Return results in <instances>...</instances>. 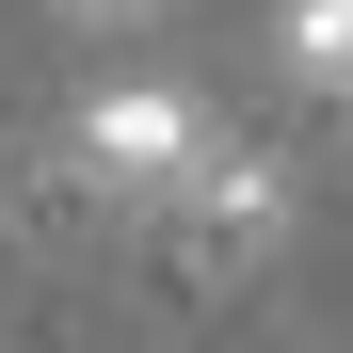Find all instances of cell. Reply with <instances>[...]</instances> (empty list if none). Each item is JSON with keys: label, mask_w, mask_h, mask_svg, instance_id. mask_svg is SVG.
<instances>
[{"label": "cell", "mask_w": 353, "mask_h": 353, "mask_svg": "<svg viewBox=\"0 0 353 353\" xmlns=\"http://www.w3.org/2000/svg\"><path fill=\"white\" fill-rule=\"evenodd\" d=\"M273 48H289V81L353 97V0H289V17H273Z\"/></svg>", "instance_id": "3957f363"}, {"label": "cell", "mask_w": 353, "mask_h": 353, "mask_svg": "<svg viewBox=\"0 0 353 353\" xmlns=\"http://www.w3.org/2000/svg\"><path fill=\"white\" fill-rule=\"evenodd\" d=\"M65 17H81V32H145L161 0H65Z\"/></svg>", "instance_id": "277c9868"}, {"label": "cell", "mask_w": 353, "mask_h": 353, "mask_svg": "<svg viewBox=\"0 0 353 353\" xmlns=\"http://www.w3.org/2000/svg\"><path fill=\"white\" fill-rule=\"evenodd\" d=\"M176 225H193L209 257H273V241H289V176H273V161H241V145H225V161L193 176V209H176Z\"/></svg>", "instance_id": "7a4b0ae2"}, {"label": "cell", "mask_w": 353, "mask_h": 353, "mask_svg": "<svg viewBox=\"0 0 353 353\" xmlns=\"http://www.w3.org/2000/svg\"><path fill=\"white\" fill-rule=\"evenodd\" d=\"M65 161L97 176V193H129V209H193V176L225 161V129H209L193 81H97L65 112Z\"/></svg>", "instance_id": "6da1fadb"}]
</instances>
